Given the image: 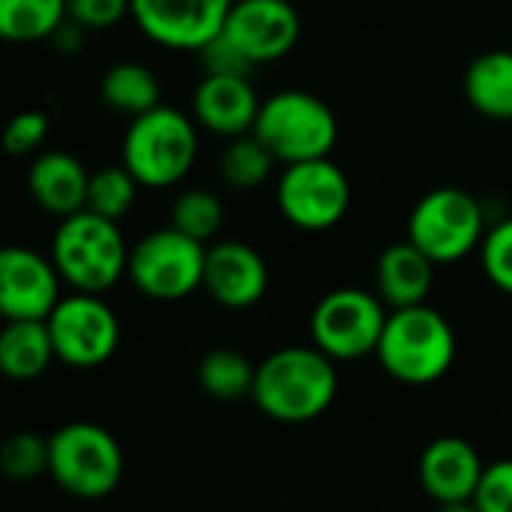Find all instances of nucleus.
Wrapping results in <instances>:
<instances>
[{
    "mask_svg": "<svg viewBox=\"0 0 512 512\" xmlns=\"http://www.w3.org/2000/svg\"><path fill=\"white\" fill-rule=\"evenodd\" d=\"M339 393V375L333 357L315 348H282L273 351L255 372L252 402L264 417L288 426L318 420Z\"/></svg>",
    "mask_w": 512,
    "mask_h": 512,
    "instance_id": "f257e3e1",
    "label": "nucleus"
},
{
    "mask_svg": "<svg viewBox=\"0 0 512 512\" xmlns=\"http://www.w3.org/2000/svg\"><path fill=\"white\" fill-rule=\"evenodd\" d=\"M375 357L390 378L426 387L450 372L456 360V333L438 309L426 303L402 306L387 315Z\"/></svg>",
    "mask_w": 512,
    "mask_h": 512,
    "instance_id": "f03ea898",
    "label": "nucleus"
},
{
    "mask_svg": "<svg viewBox=\"0 0 512 512\" xmlns=\"http://www.w3.org/2000/svg\"><path fill=\"white\" fill-rule=\"evenodd\" d=\"M51 261L60 279L75 291L102 294L108 291L129 264V249L120 225L93 210L63 216L51 240Z\"/></svg>",
    "mask_w": 512,
    "mask_h": 512,
    "instance_id": "7ed1b4c3",
    "label": "nucleus"
},
{
    "mask_svg": "<svg viewBox=\"0 0 512 512\" xmlns=\"http://www.w3.org/2000/svg\"><path fill=\"white\" fill-rule=\"evenodd\" d=\"M198 156V132L192 120L171 108L156 105L132 117L123 138V165L147 189H165L180 183Z\"/></svg>",
    "mask_w": 512,
    "mask_h": 512,
    "instance_id": "20e7f679",
    "label": "nucleus"
},
{
    "mask_svg": "<svg viewBox=\"0 0 512 512\" xmlns=\"http://www.w3.org/2000/svg\"><path fill=\"white\" fill-rule=\"evenodd\" d=\"M48 474L72 498H108L123 480L120 441L96 423H66L48 438Z\"/></svg>",
    "mask_w": 512,
    "mask_h": 512,
    "instance_id": "39448f33",
    "label": "nucleus"
},
{
    "mask_svg": "<svg viewBox=\"0 0 512 512\" xmlns=\"http://www.w3.org/2000/svg\"><path fill=\"white\" fill-rule=\"evenodd\" d=\"M252 132L279 162L291 165L330 156L339 138V120L324 99L306 90H282L261 102Z\"/></svg>",
    "mask_w": 512,
    "mask_h": 512,
    "instance_id": "423d86ee",
    "label": "nucleus"
},
{
    "mask_svg": "<svg viewBox=\"0 0 512 512\" xmlns=\"http://www.w3.org/2000/svg\"><path fill=\"white\" fill-rule=\"evenodd\" d=\"M207 243L168 225L150 231L129 249L126 276L132 285L159 303H174L204 288Z\"/></svg>",
    "mask_w": 512,
    "mask_h": 512,
    "instance_id": "0eeeda50",
    "label": "nucleus"
},
{
    "mask_svg": "<svg viewBox=\"0 0 512 512\" xmlns=\"http://www.w3.org/2000/svg\"><path fill=\"white\" fill-rule=\"evenodd\" d=\"M486 237L483 204L456 186L426 192L408 219V240L417 243L435 264H453L471 255Z\"/></svg>",
    "mask_w": 512,
    "mask_h": 512,
    "instance_id": "6e6552de",
    "label": "nucleus"
},
{
    "mask_svg": "<svg viewBox=\"0 0 512 512\" xmlns=\"http://www.w3.org/2000/svg\"><path fill=\"white\" fill-rule=\"evenodd\" d=\"M387 324L381 294L336 288L318 300L309 318L312 342L333 360H360L378 351Z\"/></svg>",
    "mask_w": 512,
    "mask_h": 512,
    "instance_id": "1a4fd4ad",
    "label": "nucleus"
},
{
    "mask_svg": "<svg viewBox=\"0 0 512 512\" xmlns=\"http://www.w3.org/2000/svg\"><path fill=\"white\" fill-rule=\"evenodd\" d=\"M276 204L294 228L327 231L348 213L351 183L330 156L291 162L276 183Z\"/></svg>",
    "mask_w": 512,
    "mask_h": 512,
    "instance_id": "9d476101",
    "label": "nucleus"
},
{
    "mask_svg": "<svg viewBox=\"0 0 512 512\" xmlns=\"http://www.w3.org/2000/svg\"><path fill=\"white\" fill-rule=\"evenodd\" d=\"M45 321L57 360L72 369H96L108 363L120 345V321L99 294L75 291L72 297H60Z\"/></svg>",
    "mask_w": 512,
    "mask_h": 512,
    "instance_id": "9b49d317",
    "label": "nucleus"
},
{
    "mask_svg": "<svg viewBox=\"0 0 512 512\" xmlns=\"http://www.w3.org/2000/svg\"><path fill=\"white\" fill-rule=\"evenodd\" d=\"M231 6L234 0H132V18L147 39L174 51H198L225 27Z\"/></svg>",
    "mask_w": 512,
    "mask_h": 512,
    "instance_id": "f8f14e48",
    "label": "nucleus"
},
{
    "mask_svg": "<svg viewBox=\"0 0 512 512\" xmlns=\"http://www.w3.org/2000/svg\"><path fill=\"white\" fill-rule=\"evenodd\" d=\"M222 33L252 63H273L297 45L300 15L288 0H234Z\"/></svg>",
    "mask_w": 512,
    "mask_h": 512,
    "instance_id": "ddd939ff",
    "label": "nucleus"
},
{
    "mask_svg": "<svg viewBox=\"0 0 512 512\" xmlns=\"http://www.w3.org/2000/svg\"><path fill=\"white\" fill-rule=\"evenodd\" d=\"M60 303V270L27 246L0 252V312L15 318H48Z\"/></svg>",
    "mask_w": 512,
    "mask_h": 512,
    "instance_id": "4468645a",
    "label": "nucleus"
},
{
    "mask_svg": "<svg viewBox=\"0 0 512 512\" xmlns=\"http://www.w3.org/2000/svg\"><path fill=\"white\" fill-rule=\"evenodd\" d=\"M483 471H486V465H483L477 447L456 435H444V438L432 441L420 456L423 492L450 510H462L468 504L474 507V495L483 480Z\"/></svg>",
    "mask_w": 512,
    "mask_h": 512,
    "instance_id": "2eb2a0df",
    "label": "nucleus"
},
{
    "mask_svg": "<svg viewBox=\"0 0 512 512\" xmlns=\"http://www.w3.org/2000/svg\"><path fill=\"white\" fill-rule=\"evenodd\" d=\"M270 270L264 255L240 240H219L207 246L204 288L225 309H249L264 300Z\"/></svg>",
    "mask_w": 512,
    "mask_h": 512,
    "instance_id": "dca6fc26",
    "label": "nucleus"
},
{
    "mask_svg": "<svg viewBox=\"0 0 512 512\" xmlns=\"http://www.w3.org/2000/svg\"><path fill=\"white\" fill-rule=\"evenodd\" d=\"M192 111L204 129H210L222 138H237V135H246L255 129L261 99H258L255 87L246 81V75L204 72V78L192 96Z\"/></svg>",
    "mask_w": 512,
    "mask_h": 512,
    "instance_id": "f3484780",
    "label": "nucleus"
},
{
    "mask_svg": "<svg viewBox=\"0 0 512 512\" xmlns=\"http://www.w3.org/2000/svg\"><path fill=\"white\" fill-rule=\"evenodd\" d=\"M27 189L45 213L63 219L87 207L90 174L72 153L48 150L33 159L27 171Z\"/></svg>",
    "mask_w": 512,
    "mask_h": 512,
    "instance_id": "a211bd4d",
    "label": "nucleus"
},
{
    "mask_svg": "<svg viewBox=\"0 0 512 512\" xmlns=\"http://www.w3.org/2000/svg\"><path fill=\"white\" fill-rule=\"evenodd\" d=\"M435 285V261L411 240L393 243L378 258V294L387 306L426 303Z\"/></svg>",
    "mask_w": 512,
    "mask_h": 512,
    "instance_id": "6ab92c4d",
    "label": "nucleus"
},
{
    "mask_svg": "<svg viewBox=\"0 0 512 512\" xmlns=\"http://www.w3.org/2000/svg\"><path fill=\"white\" fill-rule=\"evenodd\" d=\"M57 360L48 321L15 318L0 333V369L12 381H33Z\"/></svg>",
    "mask_w": 512,
    "mask_h": 512,
    "instance_id": "aec40b11",
    "label": "nucleus"
},
{
    "mask_svg": "<svg viewBox=\"0 0 512 512\" xmlns=\"http://www.w3.org/2000/svg\"><path fill=\"white\" fill-rule=\"evenodd\" d=\"M465 96L474 111L512 120V51H486L465 72Z\"/></svg>",
    "mask_w": 512,
    "mask_h": 512,
    "instance_id": "412c9836",
    "label": "nucleus"
},
{
    "mask_svg": "<svg viewBox=\"0 0 512 512\" xmlns=\"http://www.w3.org/2000/svg\"><path fill=\"white\" fill-rule=\"evenodd\" d=\"M102 99L111 111L138 117L162 105V87L153 69H147L144 63H114L102 75Z\"/></svg>",
    "mask_w": 512,
    "mask_h": 512,
    "instance_id": "4be33fe9",
    "label": "nucleus"
},
{
    "mask_svg": "<svg viewBox=\"0 0 512 512\" xmlns=\"http://www.w3.org/2000/svg\"><path fill=\"white\" fill-rule=\"evenodd\" d=\"M258 366L234 348H213L198 363V384L216 402H237L252 396Z\"/></svg>",
    "mask_w": 512,
    "mask_h": 512,
    "instance_id": "5701e85b",
    "label": "nucleus"
},
{
    "mask_svg": "<svg viewBox=\"0 0 512 512\" xmlns=\"http://www.w3.org/2000/svg\"><path fill=\"white\" fill-rule=\"evenodd\" d=\"M69 18V0H0V36L9 42L51 39Z\"/></svg>",
    "mask_w": 512,
    "mask_h": 512,
    "instance_id": "b1692460",
    "label": "nucleus"
},
{
    "mask_svg": "<svg viewBox=\"0 0 512 512\" xmlns=\"http://www.w3.org/2000/svg\"><path fill=\"white\" fill-rule=\"evenodd\" d=\"M276 162L279 159L270 153V147L255 132H246V135L231 138V144L222 153L219 171L231 189H255L273 174Z\"/></svg>",
    "mask_w": 512,
    "mask_h": 512,
    "instance_id": "393cba45",
    "label": "nucleus"
},
{
    "mask_svg": "<svg viewBox=\"0 0 512 512\" xmlns=\"http://www.w3.org/2000/svg\"><path fill=\"white\" fill-rule=\"evenodd\" d=\"M138 180L132 177V171L126 165H108L99 168L96 174H90V189H87V210L108 216L114 222H120L138 195Z\"/></svg>",
    "mask_w": 512,
    "mask_h": 512,
    "instance_id": "a878e982",
    "label": "nucleus"
},
{
    "mask_svg": "<svg viewBox=\"0 0 512 512\" xmlns=\"http://www.w3.org/2000/svg\"><path fill=\"white\" fill-rule=\"evenodd\" d=\"M222 201L210 189H189L171 207V225L207 243L222 228Z\"/></svg>",
    "mask_w": 512,
    "mask_h": 512,
    "instance_id": "bb28decb",
    "label": "nucleus"
},
{
    "mask_svg": "<svg viewBox=\"0 0 512 512\" xmlns=\"http://www.w3.org/2000/svg\"><path fill=\"white\" fill-rule=\"evenodd\" d=\"M0 468L9 480H33L48 471V438L15 432L0 450Z\"/></svg>",
    "mask_w": 512,
    "mask_h": 512,
    "instance_id": "cd10ccee",
    "label": "nucleus"
},
{
    "mask_svg": "<svg viewBox=\"0 0 512 512\" xmlns=\"http://www.w3.org/2000/svg\"><path fill=\"white\" fill-rule=\"evenodd\" d=\"M480 255H483V270L492 279V285L512 297V216L501 219L495 228L486 231L480 243Z\"/></svg>",
    "mask_w": 512,
    "mask_h": 512,
    "instance_id": "c85d7f7f",
    "label": "nucleus"
},
{
    "mask_svg": "<svg viewBox=\"0 0 512 512\" xmlns=\"http://www.w3.org/2000/svg\"><path fill=\"white\" fill-rule=\"evenodd\" d=\"M48 129H51V120L45 111H21L6 123L3 144L9 156H30L33 150L42 147V141L48 138Z\"/></svg>",
    "mask_w": 512,
    "mask_h": 512,
    "instance_id": "c756f323",
    "label": "nucleus"
},
{
    "mask_svg": "<svg viewBox=\"0 0 512 512\" xmlns=\"http://www.w3.org/2000/svg\"><path fill=\"white\" fill-rule=\"evenodd\" d=\"M474 507L483 512H512V459L486 465Z\"/></svg>",
    "mask_w": 512,
    "mask_h": 512,
    "instance_id": "7c9ffc66",
    "label": "nucleus"
},
{
    "mask_svg": "<svg viewBox=\"0 0 512 512\" xmlns=\"http://www.w3.org/2000/svg\"><path fill=\"white\" fill-rule=\"evenodd\" d=\"M198 54H201L204 72H210V75H249V69L255 66L222 30L213 39H207L198 48Z\"/></svg>",
    "mask_w": 512,
    "mask_h": 512,
    "instance_id": "2f4dec72",
    "label": "nucleus"
},
{
    "mask_svg": "<svg viewBox=\"0 0 512 512\" xmlns=\"http://www.w3.org/2000/svg\"><path fill=\"white\" fill-rule=\"evenodd\" d=\"M123 15H132V0H69V18L84 30L114 27Z\"/></svg>",
    "mask_w": 512,
    "mask_h": 512,
    "instance_id": "473e14b6",
    "label": "nucleus"
}]
</instances>
